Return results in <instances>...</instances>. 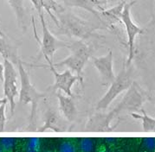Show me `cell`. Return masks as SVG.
<instances>
[{
    "label": "cell",
    "instance_id": "obj_1",
    "mask_svg": "<svg viewBox=\"0 0 155 152\" xmlns=\"http://www.w3.org/2000/svg\"><path fill=\"white\" fill-rule=\"evenodd\" d=\"M56 18L58 21V26L60 33L69 37L79 38L80 40H85L94 37V32L98 26L81 18L71 12H67L65 10L56 13Z\"/></svg>",
    "mask_w": 155,
    "mask_h": 152
},
{
    "label": "cell",
    "instance_id": "obj_2",
    "mask_svg": "<svg viewBox=\"0 0 155 152\" xmlns=\"http://www.w3.org/2000/svg\"><path fill=\"white\" fill-rule=\"evenodd\" d=\"M68 49L70 50V55L62 61L56 63H52L53 67L55 68L67 67L78 77L79 82L82 85L83 69L92 55V48L82 40H79L74 43H69Z\"/></svg>",
    "mask_w": 155,
    "mask_h": 152
},
{
    "label": "cell",
    "instance_id": "obj_3",
    "mask_svg": "<svg viewBox=\"0 0 155 152\" xmlns=\"http://www.w3.org/2000/svg\"><path fill=\"white\" fill-rule=\"evenodd\" d=\"M147 96L146 92L143 91L140 86L134 82L131 87L127 91L121 101L108 114L101 115L104 119V123L108 125L112 118L123 112H139L143 108V105L147 101Z\"/></svg>",
    "mask_w": 155,
    "mask_h": 152
},
{
    "label": "cell",
    "instance_id": "obj_4",
    "mask_svg": "<svg viewBox=\"0 0 155 152\" xmlns=\"http://www.w3.org/2000/svg\"><path fill=\"white\" fill-rule=\"evenodd\" d=\"M18 67L19 77H20V90H19L18 98L21 103L27 105L31 104V119L36 115L38 104L44 99L46 94L41 92L37 89L35 85L31 83L29 73L27 72L22 60H19L16 65Z\"/></svg>",
    "mask_w": 155,
    "mask_h": 152
},
{
    "label": "cell",
    "instance_id": "obj_5",
    "mask_svg": "<svg viewBox=\"0 0 155 152\" xmlns=\"http://www.w3.org/2000/svg\"><path fill=\"white\" fill-rule=\"evenodd\" d=\"M40 19V23L42 25V39H40L37 36V30L35 27L34 24V18L32 17V26H33V31H34V35L37 39V41L40 45V53L41 55L44 57V59L46 61H52L54 55L58 49H62V48H68L69 43L61 41L59 39H57L49 30L46 21L44 18V14H42L41 16H38Z\"/></svg>",
    "mask_w": 155,
    "mask_h": 152
},
{
    "label": "cell",
    "instance_id": "obj_6",
    "mask_svg": "<svg viewBox=\"0 0 155 152\" xmlns=\"http://www.w3.org/2000/svg\"><path fill=\"white\" fill-rule=\"evenodd\" d=\"M134 81L132 78V68H123L112 82L108 90L101 97L96 105L97 110H105L119 95L125 91H127L133 85Z\"/></svg>",
    "mask_w": 155,
    "mask_h": 152
},
{
    "label": "cell",
    "instance_id": "obj_7",
    "mask_svg": "<svg viewBox=\"0 0 155 152\" xmlns=\"http://www.w3.org/2000/svg\"><path fill=\"white\" fill-rule=\"evenodd\" d=\"M136 3V0H133L129 3H126L123 11L121 14V24H123L127 36V48H128V57L127 61V66L129 67L134 55V43L138 35L143 33V29L137 25L132 18L131 9Z\"/></svg>",
    "mask_w": 155,
    "mask_h": 152
},
{
    "label": "cell",
    "instance_id": "obj_8",
    "mask_svg": "<svg viewBox=\"0 0 155 152\" xmlns=\"http://www.w3.org/2000/svg\"><path fill=\"white\" fill-rule=\"evenodd\" d=\"M4 95L10 105L12 115L16 107L15 99L18 96V73L12 62L4 59V79H3Z\"/></svg>",
    "mask_w": 155,
    "mask_h": 152
},
{
    "label": "cell",
    "instance_id": "obj_9",
    "mask_svg": "<svg viewBox=\"0 0 155 152\" xmlns=\"http://www.w3.org/2000/svg\"><path fill=\"white\" fill-rule=\"evenodd\" d=\"M53 61H48L44 66H38L40 67H47L53 73L55 82L51 88L56 92L57 90L62 91L64 94L68 96H72V87L75 82L79 81L78 77L72 73L69 69H66L63 73H59L56 71V68L53 67Z\"/></svg>",
    "mask_w": 155,
    "mask_h": 152
},
{
    "label": "cell",
    "instance_id": "obj_10",
    "mask_svg": "<svg viewBox=\"0 0 155 152\" xmlns=\"http://www.w3.org/2000/svg\"><path fill=\"white\" fill-rule=\"evenodd\" d=\"M93 64L99 73L102 85H110L116 77L114 71L113 52L109 51L105 55L93 57Z\"/></svg>",
    "mask_w": 155,
    "mask_h": 152
},
{
    "label": "cell",
    "instance_id": "obj_11",
    "mask_svg": "<svg viewBox=\"0 0 155 152\" xmlns=\"http://www.w3.org/2000/svg\"><path fill=\"white\" fill-rule=\"evenodd\" d=\"M0 55L4 59L12 62L14 65H17L18 61L21 60L18 47L5 34L0 36Z\"/></svg>",
    "mask_w": 155,
    "mask_h": 152
},
{
    "label": "cell",
    "instance_id": "obj_12",
    "mask_svg": "<svg viewBox=\"0 0 155 152\" xmlns=\"http://www.w3.org/2000/svg\"><path fill=\"white\" fill-rule=\"evenodd\" d=\"M56 97L58 99L59 108L64 117L68 120L73 119L76 114V107L72 98L59 92H56Z\"/></svg>",
    "mask_w": 155,
    "mask_h": 152
},
{
    "label": "cell",
    "instance_id": "obj_13",
    "mask_svg": "<svg viewBox=\"0 0 155 152\" xmlns=\"http://www.w3.org/2000/svg\"><path fill=\"white\" fill-rule=\"evenodd\" d=\"M62 2L66 6L81 8L95 15L97 18L99 16L100 11L104 10V8L98 6L94 0H62Z\"/></svg>",
    "mask_w": 155,
    "mask_h": 152
},
{
    "label": "cell",
    "instance_id": "obj_14",
    "mask_svg": "<svg viewBox=\"0 0 155 152\" xmlns=\"http://www.w3.org/2000/svg\"><path fill=\"white\" fill-rule=\"evenodd\" d=\"M7 1L16 16V19L19 28L25 31L26 30V24H25V9L24 0H7Z\"/></svg>",
    "mask_w": 155,
    "mask_h": 152
},
{
    "label": "cell",
    "instance_id": "obj_15",
    "mask_svg": "<svg viewBox=\"0 0 155 152\" xmlns=\"http://www.w3.org/2000/svg\"><path fill=\"white\" fill-rule=\"evenodd\" d=\"M141 112H142V115H139V114H137V113H132V116H133L134 118H140V119H142L143 125H144L145 129H147V130H148V129H154V118L149 117V116L147 114V112H146V111H145L144 108L141 109Z\"/></svg>",
    "mask_w": 155,
    "mask_h": 152
},
{
    "label": "cell",
    "instance_id": "obj_16",
    "mask_svg": "<svg viewBox=\"0 0 155 152\" xmlns=\"http://www.w3.org/2000/svg\"><path fill=\"white\" fill-rule=\"evenodd\" d=\"M41 141L38 137H31L27 141L25 152H40Z\"/></svg>",
    "mask_w": 155,
    "mask_h": 152
},
{
    "label": "cell",
    "instance_id": "obj_17",
    "mask_svg": "<svg viewBox=\"0 0 155 152\" xmlns=\"http://www.w3.org/2000/svg\"><path fill=\"white\" fill-rule=\"evenodd\" d=\"M15 145V139L12 137H2L0 138V146L6 152H11Z\"/></svg>",
    "mask_w": 155,
    "mask_h": 152
},
{
    "label": "cell",
    "instance_id": "obj_18",
    "mask_svg": "<svg viewBox=\"0 0 155 152\" xmlns=\"http://www.w3.org/2000/svg\"><path fill=\"white\" fill-rule=\"evenodd\" d=\"M80 150L81 152H92L94 150V143L91 138H82L80 141Z\"/></svg>",
    "mask_w": 155,
    "mask_h": 152
},
{
    "label": "cell",
    "instance_id": "obj_19",
    "mask_svg": "<svg viewBox=\"0 0 155 152\" xmlns=\"http://www.w3.org/2000/svg\"><path fill=\"white\" fill-rule=\"evenodd\" d=\"M59 152H76V149L72 143L63 142L59 147Z\"/></svg>",
    "mask_w": 155,
    "mask_h": 152
},
{
    "label": "cell",
    "instance_id": "obj_20",
    "mask_svg": "<svg viewBox=\"0 0 155 152\" xmlns=\"http://www.w3.org/2000/svg\"><path fill=\"white\" fill-rule=\"evenodd\" d=\"M30 1L35 8V10L37 11L38 16H41L42 14H44V12H43V10H44L43 0H30Z\"/></svg>",
    "mask_w": 155,
    "mask_h": 152
},
{
    "label": "cell",
    "instance_id": "obj_21",
    "mask_svg": "<svg viewBox=\"0 0 155 152\" xmlns=\"http://www.w3.org/2000/svg\"><path fill=\"white\" fill-rule=\"evenodd\" d=\"M144 145L150 150L153 151L155 150V137H147L144 139Z\"/></svg>",
    "mask_w": 155,
    "mask_h": 152
},
{
    "label": "cell",
    "instance_id": "obj_22",
    "mask_svg": "<svg viewBox=\"0 0 155 152\" xmlns=\"http://www.w3.org/2000/svg\"><path fill=\"white\" fill-rule=\"evenodd\" d=\"M7 103L3 104L0 106V130L3 128L5 120H6V117H5V108H6Z\"/></svg>",
    "mask_w": 155,
    "mask_h": 152
},
{
    "label": "cell",
    "instance_id": "obj_23",
    "mask_svg": "<svg viewBox=\"0 0 155 152\" xmlns=\"http://www.w3.org/2000/svg\"><path fill=\"white\" fill-rule=\"evenodd\" d=\"M94 2L96 3V5L100 6L101 8H104L103 6H105L107 4L108 0H94Z\"/></svg>",
    "mask_w": 155,
    "mask_h": 152
},
{
    "label": "cell",
    "instance_id": "obj_24",
    "mask_svg": "<svg viewBox=\"0 0 155 152\" xmlns=\"http://www.w3.org/2000/svg\"><path fill=\"white\" fill-rule=\"evenodd\" d=\"M4 79V64L0 63V81L3 82Z\"/></svg>",
    "mask_w": 155,
    "mask_h": 152
},
{
    "label": "cell",
    "instance_id": "obj_25",
    "mask_svg": "<svg viewBox=\"0 0 155 152\" xmlns=\"http://www.w3.org/2000/svg\"><path fill=\"white\" fill-rule=\"evenodd\" d=\"M7 103V99L5 98H4V99H0V106L3 105V104Z\"/></svg>",
    "mask_w": 155,
    "mask_h": 152
},
{
    "label": "cell",
    "instance_id": "obj_26",
    "mask_svg": "<svg viewBox=\"0 0 155 152\" xmlns=\"http://www.w3.org/2000/svg\"><path fill=\"white\" fill-rule=\"evenodd\" d=\"M0 152H6V151H5V150H4V149H3V148L0 146Z\"/></svg>",
    "mask_w": 155,
    "mask_h": 152
},
{
    "label": "cell",
    "instance_id": "obj_27",
    "mask_svg": "<svg viewBox=\"0 0 155 152\" xmlns=\"http://www.w3.org/2000/svg\"><path fill=\"white\" fill-rule=\"evenodd\" d=\"M98 152H109V151H107V150H99Z\"/></svg>",
    "mask_w": 155,
    "mask_h": 152
},
{
    "label": "cell",
    "instance_id": "obj_28",
    "mask_svg": "<svg viewBox=\"0 0 155 152\" xmlns=\"http://www.w3.org/2000/svg\"><path fill=\"white\" fill-rule=\"evenodd\" d=\"M2 35H4V33L2 32V31L0 30V36H2Z\"/></svg>",
    "mask_w": 155,
    "mask_h": 152
},
{
    "label": "cell",
    "instance_id": "obj_29",
    "mask_svg": "<svg viewBox=\"0 0 155 152\" xmlns=\"http://www.w3.org/2000/svg\"><path fill=\"white\" fill-rule=\"evenodd\" d=\"M44 152H52V151H50V150H46V151H44Z\"/></svg>",
    "mask_w": 155,
    "mask_h": 152
},
{
    "label": "cell",
    "instance_id": "obj_30",
    "mask_svg": "<svg viewBox=\"0 0 155 152\" xmlns=\"http://www.w3.org/2000/svg\"><path fill=\"white\" fill-rule=\"evenodd\" d=\"M120 1H127V0H120Z\"/></svg>",
    "mask_w": 155,
    "mask_h": 152
},
{
    "label": "cell",
    "instance_id": "obj_31",
    "mask_svg": "<svg viewBox=\"0 0 155 152\" xmlns=\"http://www.w3.org/2000/svg\"><path fill=\"white\" fill-rule=\"evenodd\" d=\"M114 1H117V0H114ZM119 1H120V0H119Z\"/></svg>",
    "mask_w": 155,
    "mask_h": 152
}]
</instances>
